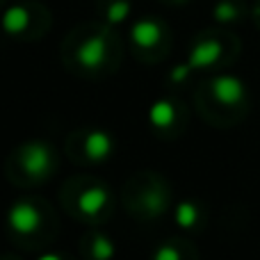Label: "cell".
Returning a JSON list of instances; mask_svg holds the SVG:
<instances>
[{
  "label": "cell",
  "instance_id": "6da1fadb",
  "mask_svg": "<svg viewBox=\"0 0 260 260\" xmlns=\"http://www.w3.org/2000/svg\"><path fill=\"white\" fill-rule=\"evenodd\" d=\"M21 167L27 176H32V178H44V176L50 171V167H53L50 148L41 142L27 144V146L21 151Z\"/></svg>",
  "mask_w": 260,
  "mask_h": 260
},
{
  "label": "cell",
  "instance_id": "7a4b0ae2",
  "mask_svg": "<svg viewBox=\"0 0 260 260\" xmlns=\"http://www.w3.org/2000/svg\"><path fill=\"white\" fill-rule=\"evenodd\" d=\"M9 226L18 235H32L41 226V212L35 203L18 201L9 210Z\"/></svg>",
  "mask_w": 260,
  "mask_h": 260
},
{
  "label": "cell",
  "instance_id": "3957f363",
  "mask_svg": "<svg viewBox=\"0 0 260 260\" xmlns=\"http://www.w3.org/2000/svg\"><path fill=\"white\" fill-rule=\"evenodd\" d=\"M212 96L221 105H238L244 99V85L235 76H219L212 80Z\"/></svg>",
  "mask_w": 260,
  "mask_h": 260
},
{
  "label": "cell",
  "instance_id": "277c9868",
  "mask_svg": "<svg viewBox=\"0 0 260 260\" xmlns=\"http://www.w3.org/2000/svg\"><path fill=\"white\" fill-rule=\"evenodd\" d=\"M108 57V41L105 37H89L78 50V62L87 69H99Z\"/></svg>",
  "mask_w": 260,
  "mask_h": 260
},
{
  "label": "cell",
  "instance_id": "5b68a950",
  "mask_svg": "<svg viewBox=\"0 0 260 260\" xmlns=\"http://www.w3.org/2000/svg\"><path fill=\"white\" fill-rule=\"evenodd\" d=\"M219 57H221V44L217 39H208L194 46L192 55H189V67L206 69V67H212Z\"/></svg>",
  "mask_w": 260,
  "mask_h": 260
},
{
  "label": "cell",
  "instance_id": "8992f818",
  "mask_svg": "<svg viewBox=\"0 0 260 260\" xmlns=\"http://www.w3.org/2000/svg\"><path fill=\"white\" fill-rule=\"evenodd\" d=\"M85 153L89 160H105L112 153V137L103 130H91L85 139Z\"/></svg>",
  "mask_w": 260,
  "mask_h": 260
},
{
  "label": "cell",
  "instance_id": "52a82bcc",
  "mask_svg": "<svg viewBox=\"0 0 260 260\" xmlns=\"http://www.w3.org/2000/svg\"><path fill=\"white\" fill-rule=\"evenodd\" d=\"M160 39H162V27H160V23H157V21L146 18V21L135 23L133 41L137 46H142V48H153V46H155Z\"/></svg>",
  "mask_w": 260,
  "mask_h": 260
},
{
  "label": "cell",
  "instance_id": "ba28073f",
  "mask_svg": "<svg viewBox=\"0 0 260 260\" xmlns=\"http://www.w3.org/2000/svg\"><path fill=\"white\" fill-rule=\"evenodd\" d=\"M105 203H108V192H105L103 187H99V185H94V187H89V189L82 192L78 206H80V210L85 212V215L96 217L105 208Z\"/></svg>",
  "mask_w": 260,
  "mask_h": 260
},
{
  "label": "cell",
  "instance_id": "9c48e42d",
  "mask_svg": "<svg viewBox=\"0 0 260 260\" xmlns=\"http://www.w3.org/2000/svg\"><path fill=\"white\" fill-rule=\"evenodd\" d=\"M30 23V12L27 7H12L3 18V25L9 35H18L21 30H25Z\"/></svg>",
  "mask_w": 260,
  "mask_h": 260
},
{
  "label": "cell",
  "instance_id": "30bf717a",
  "mask_svg": "<svg viewBox=\"0 0 260 260\" xmlns=\"http://www.w3.org/2000/svg\"><path fill=\"white\" fill-rule=\"evenodd\" d=\"M176 119V110L171 103H167V101H160V103H155L151 108V121L155 128H167L171 126Z\"/></svg>",
  "mask_w": 260,
  "mask_h": 260
},
{
  "label": "cell",
  "instance_id": "8fae6325",
  "mask_svg": "<svg viewBox=\"0 0 260 260\" xmlns=\"http://www.w3.org/2000/svg\"><path fill=\"white\" fill-rule=\"evenodd\" d=\"M176 219H178V224L183 226V229H192L194 224H197V219H199V210H197V206L194 203H180L178 206V210H176Z\"/></svg>",
  "mask_w": 260,
  "mask_h": 260
},
{
  "label": "cell",
  "instance_id": "7c38bea8",
  "mask_svg": "<svg viewBox=\"0 0 260 260\" xmlns=\"http://www.w3.org/2000/svg\"><path fill=\"white\" fill-rule=\"evenodd\" d=\"M215 16H217V21H221V23L233 21V18L238 16V5L231 3V0H224V3H219L215 7Z\"/></svg>",
  "mask_w": 260,
  "mask_h": 260
},
{
  "label": "cell",
  "instance_id": "4fadbf2b",
  "mask_svg": "<svg viewBox=\"0 0 260 260\" xmlns=\"http://www.w3.org/2000/svg\"><path fill=\"white\" fill-rule=\"evenodd\" d=\"M126 14H128V3H126V0H119V3L110 5V9H108V18L112 23L123 21V18H126Z\"/></svg>",
  "mask_w": 260,
  "mask_h": 260
},
{
  "label": "cell",
  "instance_id": "5bb4252c",
  "mask_svg": "<svg viewBox=\"0 0 260 260\" xmlns=\"http://www.w3.org/2000/svg\"><path fill=\"white\" fill-rule=\"evenodd\" d=\"M96 249H94V256L96 258H110L112 256V244H110V240L105 238H96Z\"/></svg>",
  "mask_w": 260,
  "mask_h": 260
},
{
  "label": "cell",
  "instance_id": "9a60e30c",
  "mask_svg": "<svg viewBox=\"0 0 260 260\" xmlns=\"http://www.w3.org/2000/svg\"><path fill=\"white\" fill-rule=\"evenodd\" d=\"M192 71V67L189 64H183V67H178V69H174V73H171V78H174L176 82H180V80H185V76Z\"/></svg>",
  "mask_w": 260,
  "mask_h": 260
},
{
  "label": "cell",
  "instance_id": "2e32d148",
  "mask_svg": "<svg viewBox=\"0 0 260 260\" xmlns=\"http://www.w3.org/2000/svg\"><path fill=\"white\" fill-rule=\"evenodd\" d=\"M157 258H171V260H176V258H178V253L171 251V249H165V251H157Z\"/></svg>",
  "mask_w": 260,
  "mask_h": 260
},
{
  "label": "cell",
  "instance_id": "e0dca14e",
  "mask_svg": "<svg viewBox=\"0 0 260 260\" xmlns=\"http://www.w3.org/2000/svg\"><path fill=\"white\" fill-rule=\"evenodd\" d=\"M258 14H260V7H258Z\"/></svg>",
  "mask_w": 260,
  "mask_h": 260
},
{
  "label": "cell",
  "instance_id": "ac0fdd59",
  "mask_svg": "<svg viewBox=\"0 0 260 260\" xmlns=\"http://www.w3.org/2000/svg\"><path fill=\"white\" fill-rule=\"evenodd\" d=\"M178 3H183V0H178Z\"/></svg>",
  "mask_w": 260,
  "mask_h": 260
}]
</instances>
